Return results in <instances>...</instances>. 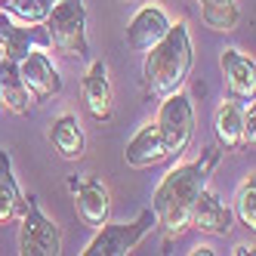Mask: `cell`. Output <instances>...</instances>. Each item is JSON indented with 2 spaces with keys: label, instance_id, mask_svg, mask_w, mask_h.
<instances>
[{
  "label": "cell",
  "instance_id": "cell-1",
  "mask_svg": "<svg viewBox=\"0 0 256 256\" xmlns=\"http://www.w3.org/2000/svg\"><path fill=\"white\" fill-rule=\"evenodd\" d=\"M219 154H222V148L210 145V148L200 152V158L179 164L158 182V188L152 194V210L158 216V226L167 234V241L192 228V207L200 188L210 182V173L219 164Z\"/></svg>",
  "mask_w": 256,
  "mask_h": 256
},
{
  "label": "cell",
  "instance_id": "cell-2",
  "mask_svg": "<svg viewBox=\"0 0 256 256\" xmlns=\"http://www.w3.org/2000/svg\"><path fill=\"white\" fill-rule=\"evenodd\" d=\"M194 65V46L192 34L186 22L170 25V31L145 52L142 62V86L152 99H164L182 90V84L188 80Z\"/></svg>",
  "mask_w": 256,
  "mask_h": 256
},
{
  "label": "cell",
  "instance_id": "cell-3",
  "mask_svg": "<svg viewBox=\"0 0 256 256\" xmlns=\"http://www.w3.org/2000/svg\"><path fill=\"white\" fill-rule=\"evenodd\" d=\"M50 46L71 59H86L90 56V40H86V6L84 0H56L44 19Z\"/></svg>",
  "mask_w": 256,
  "mask_h": 256
},
{
  "label": "cell",
  "instance_id": "cell-4",
  "mask_svg": "<svg viewBox=\"0 0 256 256\" xmlns=\"http://www.w3.org/2000/svg\"><path fill=\"white\" fill-rule=\"evenodd\" d=\"M158 133L164 139V148H167V160L170 158H179L188 152V145L194 139V108H192V99L176 90V93L164 96L160 99V108H158Z\"/></svg>",
  "mask_w": 256,
  "mask_h": 256
},
{
  "label": "cell",
  "instance_id": "cell-5",
  "mask_svg": "<svg viewBox=\"0 0 256 256\" xmlns=\"http://www.w3.org/2000/svg\"><path fill=\"white\" fill-rule=\"evenodd\" d=\"M154 226H158L154 210H142L133 222H102L96 238L80 253L84 256H126L148 238Z\"/></svg>",
  "mask_w": 256,
  "mask_h": 256
},
{
  "label": "cell",
  "instance_id": "cell-6",
  "mask_svg": "<svg viewBox=\"0 0 256 256\" xmlns=\"http://www.w3.org/2000/svg\"><path fill=\"white\" fill-rule=\"evenodd\" d=\"M19 222H22L19 226V253L22 256H56V253H62V232L40 210L38 198L25 200Z\"/></svg>",
  "mask_w": 256,
  "mask_h": 256
},
{
  "label": "cell",
  "instance_id": "cell-7",
  "mask_svg": "<svg viewBox=\"0 0 256 256\" xmlns=\"http://www.w3.org/2000/svg\"><path fill=\"white\" fill-rule=\"evenodd\" d=\"M34 50H50V38L44 25H25L12 19L10 12H0V56L10 62H22Z\"/></svg>",
  "mask_w": 256,
  "mask_h": 256
},
{
  "label": "cell",
  "instance_id": "cell-8",
  "mask_svg": "<svg viewBox=\"0 0 256 256\" xmlns=\"http://www.w3.org/2000/svg\"><path fill=\"white\" fill-rule=\"evenodd\" d=\"M68 188L74 194V210H78L84 226L99 228L102 222H108V216H112V198H108V188L102 179H96V176L71 179Z\"/></svg>",
  "mask_w": 256,
  "mask_h": 256
},
{
  "label": "cell",
  "instance_id": "cell-9",
  "mask_svg": "<svg viewBox=\"0 0 256 256\" xmlns=\"http://www.w3.org/2000/svg\"><path fill=\"white\" fill-rule=\"evenodd\" d=\"M19 65V78L22 84L31 90L34 99H50V96H59L62 93V78H59V68L52 65V59L46 56V50H34Z\"/></svg>",
  "mask_w": 256,
  "mask_h": 256
},
{
  "label": "cell",
  "instance_id": "cell-10",
  "mask_svg": "<svg viewBox=\"0 0 256 256\" xmlns=\"http://www.w3.org/2000/svg\"><path fill=\"white\" fill-rule=\"evenodd\" d=\"M219 68H222V80H226V90L232 99H238V102L256 99V62H253V56H247L241 50H222Z\"/></svg>",
  "mask_w": 256,
  "mask_h": 256
},
{
  "label": "cell",
  "instance_id": "cell-11",
  "mask_svg": "<svg viewBox=\"0 0 256 256\" xmlns=\"http://www.w3.org/2000/svg\"><path fill=\"white\" fill-rule=\"evenodd\" d=\"M170 16L164 12L158 4H148V6H142L130 25H126V46H130L133 52H148L164 34L170 31Z\"/></svg>",
  "mask_w": 256,
  "mask_h": 256
},
{
  "label": "cell",
  "instance_id": "cell-12",
  "mask_svg": "<svg viewBox=\"0 0 256 256\" xmlns=\"http://www.w3.org/2000/svg\"><path fill=\"white\" fill-rule=\"evenodd\" d=\"M232 226H234L232 207L210 186H204L194 200V207H192V228L207 232V234H228Z\"/></svg>",
  "mask_w": 256,
  "mask_h": 256
},
{
  "label": "cell",
  "instance_id": "cell-13",
  "mask_svg": "<svg viewBox=\"0 0 256 256\" xmlns=\"http://www.w3.org/2000/svg\"><path fill=\"white\" fill-rule=\"evenodd\" d=\"M80 93H84V105L86 112L93 114L96 120H108L114 112V93H112V84H108V68L102 59H96L93 65L86 68L84 84H80Z\"/></svg>",
  "mask_w": 256,
  "mask_h": 256
},
{
  "label": "cell",
  "instance_id": "cell-14",
  "mask_svg": "<svg viewBox=\"0 0 256 256\" xmlns=\"http://www.w3.org/2000/svg\"><path fill=\"white\" fill-rule=\"evenodd\" d=\"M124 160H126V167H133V170H148V167H158V164L167 160V148H164V139L158 133L154 120L139 126L136 136L126 142Z\"/></svg>",
  "mask_w": 256,
  "mask_h": 256
},
{
  "label": "cell",
  "instance_id": "cell-15",
  "mask_svg": "<svg viewBox=\"0 0 256 256\" xmlns=\"http://www.w3.org/2000/svg\"><path fill=\"white\" fill-rule=\"evenodd\" d=\"M241 126H244V108L238 99H228L216 108L213 114V133H216V145L222 152H234L241 148L244 139H241Z\"/></svg>",
  "mask_w": 256,
  "mask_h": 256
},
{
  "label": "cell",
  "instance_id": "cell-16",
  "mask_svg": "<svg viewBox=\"0 0 256 256\" xmlns=\"http://www.w3.org/2000/svg\"><path fill=\"white\" fill-rule=\"evenodd\" d=\"M50 142L65 160H80L84 158V148H86V139H84V130L74 114H59L50 126Z\"/></svg>",
  "mask_w": 256,
  "mask_h": 256
},
{
  "label": "cell",
  "instance_id": "cell-17",
  "mask_svg": "<svg viewBox=\"0 0 256 256\" xmlns=\"http://www.w3.org/2000/svg\"><path fill=\"white\" fill-rule=\"evenodd\" d=\"M0 102H4L10 112H16V114H28L31 105L38 102V99L31 96V90L22 84L19 65L10 62L6 56H4V74H0Z\"/></svg>",
  "mask_w": 256,
  "mask_h": 256
},
{
  "label": "cell",
  "instance_id": "cell-18",
  "mask_svg": "<svg viewBox=\"0 0 256 256\" xmlns=\"http://www.w3.org/2000/svg\"><path fill=\"white\" fill-rule=\"evenodd\" d=\"M22 210H25V198L12 176V158H10V152L0 148V226H6Z\"/></svg>",
  "mask_w": 256,
  "mask_h": 256
},
{
  "label": "cell",
  "instance_id": "cell-19",
  "mask_svg": "<svg viewBox=\"0 0 256 256\" xmlns=\"http://www.w3.org/2000/svg\"><path fill=\"white\" fill-rule=\"evenodd\" d=\"M4 12H10L12 19H19L25 25H44L50 10L56 6V0H4Z\"/></svg>",
  "mask_w": 256,
  "mask_h": 256
},
{
  "label": "cell",
  "instance_id": "cell-20",
  "mask_svg": "<svg viewBox=\"0 0 256 256\" xmlns=\"http://www.w3.org/2000/svg\"><path fill=\"white\" fill-rule=\"evenodd\" d=\"M234 219L241 226H247L250 232L256 228V176H244V182L238 186V194H234V207H232Z\"/></svg>",
  "mask_w": 256,
  "mask_h": 256
},
{
  "label": "cell",
  "instance_id": "cell-21",
  "mask_svg": "<svg viewBox=\"0 0 256 256\" xmlns=\"http://www.w3.org/2000/svg\"><path fill=\"white\" fill-rule=\"evenodd\" d=\"M200 19L210 31H232L241 19L238 4H222V0H213V4H200Z\"/></svg>",
  "mask_w": 256,
  "mask_h": 256
},
{
  "label": "cell",
  "instance_id": "cell-22",
  "mask_svg": "<svg viewBox=\"0 0 256 256\" xmlns=\"http://www.w3.org/2000/svg\"><path fill=\"white\" fill-rule=\"evenodd\" d=\"M241 139H244V145H253V142H256V105H253V102H247V108H244Z\"/></svg>",
  "mask_w": 256,
  "mask_h": 256
},
{
  "label": "cell",
  "instance_id": "cell-23",
  "mask_svg": "<svg viewBox=\"0 0 256 256\" xmlns=\"http://www.w3.org/2000/svg\"><path fill=\"white\" fill-rule=\"evenodd\" d=\"M232 253H234V256H247V253L253 256V244H238V247H234Z\"/></svg>",
  "mask_w": 256,
  "mask_h": 256
},
{
  "label": "cell",
  "instance_id": "cell-24",
  "mask_svg": "<svg viewBox=\"0 0 256 256\" xmlns=\"http://www.w3.org/2000/svg\"><path fill=\"white\" fill-rule=\"evenodd\" d=\"M216 250L213 247H194V250H188V256H213Z\"/></svg>",
  "mask_w": 256,
  "mask_h": 256
},
{
  "label": "cell",
  "instance_id": "cell-25",
  "mask_svg": "<svg viewBox=\"0 0 256 256\" xmlns=\"http://www.w3.org/2000/svg\"><path fill=\"white\" fill-rule=\"evenodd\" d=\"M0 74H4V56H0Z\"/></svg>",
  "mask_w": 256,
  "mask_h": 256
},
{
  "label": "cell",
  "instance_id": "cell-26",
  "mask_svg": "<svg viewBox=\"0 0 256 256\" xmlns=\"http://www.w3.org/2000/svg\"><path fill=\"white\" fill-rule=\"evenodd\" d=\"M226 4H234V0H226Z\"/></svg>",
  "mask_w": 256,
  "mask_h": 256
},
{
  "label": "cell",
  "instance_id": "cell-27",
  "mask_svg": "<svg viewBox=\"0 0 256 256\" xmlns=\"http://www.w3.org/2000/svg\"><path fill=\"white\" fill-rule=\"evenodd\" d=\"M0 4H4V0H0Z\"/></svg>",
  "mask_w": 256,
  "mask_h": 256
}]
</instances>
